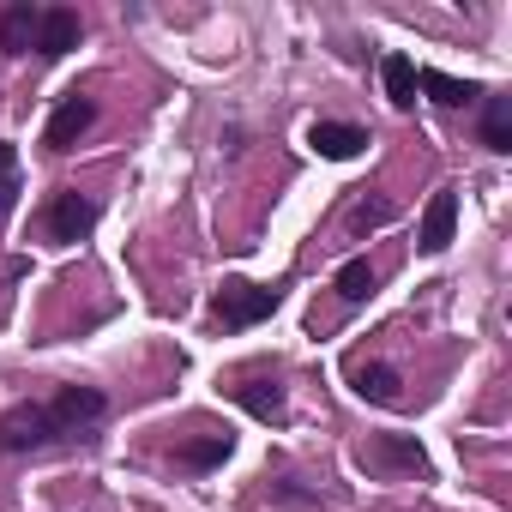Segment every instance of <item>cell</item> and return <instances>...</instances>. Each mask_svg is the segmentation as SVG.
<instances>
[{
    "mask_svg": "<svg viewBox=\"0 0 512 512\" xmlns=\"http://www.w3.org/2000/svg\"><path fill=\"white\" fill-rule=\"evenodd\" d=\"M374 284H380V272L362 260V253H356V260H344V266H338V278H332V290H338L344 302H368V296H374Z\"/></svg>",
    "mask_w": 512,
    "mask_h": 512,
    "instance_id": "16",
    "label": "cell"
},
{
    "mask_svg": "<svg viewBox=\"0 0 512 512\" xmlns=\"http://www.w3.org/2000/svg\"><path fill=\"white\" fill-rule=\"evenodd\" d=\"M211 314H217V326H223V332H247V326H260V320H272V314H278V290L247 284V278H229V284L217 290Z\"/></svg>",
    "mask_w": 512,
    "mask_h": 512,
    "instance_id": "2",
    "label": "cell"
},
{
    "mask_svg": "<svg viewBox=\"0 0 512 512\" xmlns=\"http://www.w3.org/2000/svg\"><path fill=\"white\" fill-rule=\"evenodd\" d=\"M308 145H314L320 157H332V163H350V157L368 151V133H362L356 121H314V127H308Z\"/></svg>",
    "mask_w": 512,
    "mask_h": 512,
    "instance_id": "9",
    "label": "cell"
},
{
    "mask_svg": "<svg viewBox=\"0 0 512 512\" xmlns=\"http://www.w3.org/2000/svg\"><path fill=\"white\" fill-rule=\"evenodd\" d=\"M482 145L488 151H512V97H488L482 91Z\"/></svg>",
    "mask_w": 512,
    "mask_h": 512,
    "instance_id": "14",
    "label": "cell"
},
{
    "mask_svg": "<svg viewBox=\"0 0 512 512\" xmlns=\"http://www.w3.org/2000/svg\"><path fill=\"white\" fill-rule=\"evenodd\" d=\"M386 217H392V205H386V199H362V205H356V217H350V223H356V235H368V229H380V223H386Z\"/></svg>",
    "mask_w": 512,
    "mask_h": 512,
    "instance_id": "19",
    "label": "cell"
},
{
    "mask_svg": "<svg viewBox=\"0 0 512 512\" xmlns=\"http://www.w3.org/2000/svg\"><path fill=\"white\" fill-rule=\"evenodd\" d=\"M37 446H55V422H49V404H13L0 416V452H37Z\"/></svg>",
    "mask_w": 512,
    "mask_h": 512,
    "instance_id": "5",
    "label": "cell"
},
{
    "mask_svg": "<svg viewBox=\"0 0 512 512\" xmlns=\"http://www.w3.org/2000/svg\"><path fill=\"white\" fill-rule=\"evenodd\" d=\"M356 392H362L368 404H398V398H404V380H398V368H386V362H362V368H356Z\"/></svg>",
    "mask_w": 512,
    "mask_h": 512,
    "instance_id": "13",
    "label": "cell"
},
{
    "mask_svg": "<svg viewBox=\"0 0 512 512\" xmlns=\"http://www.w3.org/2000/svg\"><path fill=\"white\" fill-rule=\"evenodd\" d=\"M49 404V422H55V440H79V434H91L103 416H109V398L97 392V386H61L55 398H43Z\"/></svg>",
    "mask_w": 512,
    "mask_h": 512,
    "instance_id": "3",
    "label": "cell"
},
{
    "mask_svg": "<svg viewBox=\"0 0 512 512\" xmlns=\"http://www.w3.org/2000/svg\"><path fill=\"white\" fill-rule=\"evenodd\" d=\"M19 187H25V163H19V145H7V139H0V223L13 217V205H19Z\"/></svg>",
    "mask_w": 512,
    "mask_h": 512,
    "instance_id": "18",
    "label": "cell"
},
{
    "mask_svg": "<svg viewBox=\"0 0 512 512\" xmlns=\"http://www.w3.org/2000/svg\"><path fill=\"white\" fill-rule=\"evenodd\" d=\"M416 91H428L440 109H464V103H476V97H482V85L452 79V73H440V67H416Z\"/></svg>",
    "mask_w": 512,
    "mask_h": 512,
    "instance_id": "11",
    "label": "cell"
},
{
    "mask_svg": "<svg viewBox=\"0 0 512 512\" xmlns=\"http://www.w3.org/2000/svg\"><path fill=\"white\" fill-rule=\"evenodd\" d=\"M235 398L260 416V422H278L284 416V386L278 380H247V386H235Z\"/></svg>",
    "mask_w": 512,
    "mask_h": 512,
    "instance_id": "17",
    "label": "cell"
},
{
    "mask_svg": "<svg viewBox=\"0 0 512 512\" xmlns=\"http://www.w3.org/2000/svg\"><path fill=\"white\" fill-rule=\"evenodd\" d=\"M229 452H235V440H229V434H205V440L175 446V470H211V464H223Z\"/></svg>",
    "mask_w": 512,
    "mask_h": 512,
    "instance_id": "15",
    "label": "cell"
},
{
    "mask_svg": "<svg viewBox=\"0 0 512 512\" xmlns=\"http://www.w3.org/2000/svg\"><path fill=\"white\" fill-rule=\"evenodd\" d=\"M356 458H362V470H374V476H428V452H422L416 434H374Z\"/></svg>",
    "mask_w": 512,
    "mask_h": 512,
    "instance_id": "4",
    "label": "cell"
},
{
    "mask_svg": "<svg viewBox=\"0 0 512 512\" xmlns=\"http://www.w3.org/2000/svg\"><path fill=\"white\" fill-rule=\"evenodd\" d=\"M37 229H43L49 247H73V241H85L97 229V199H85L79 187H61V193H49Z\"/></svg>",
    "mask_w": 512,
    "mask_h": 512,
    "instance_id": "1",
    "label": "cell"
},
{
    "mask_svg": "<svg viewBox=\"0 0 512 512\" xmlns=\"http://www.w3.org/2000/svg\"><path fill=\"white\" fill-rule=\"evenodd\" d=\"M452 235H458V193H452V187H440V193L428 199V211H422L416 247H422V253H446V247H452Z\"/></svg>",
    "mask_w": 512,
    "mask_h": 512,
    "instance_id": "7",
    "label": "cell"
},
{
    "mask_svg": "<svg viewBox=\"0 0 512 512\" xmlns=\"http://www.w3.org/2000/svg\"><path fill=\"white\" fill-rule=\"evenodd\" d=\"M79 37H85V25L73 7H43V19H37V55L43 61H61L67 49H79Z\"/></svg>",
    "mask_w": 512,
    "mask_h": 512,
    "instance_id": "8",
    "label": "cell"
},
{
    "mask_svg": "<svg viewBox=\"0 0 512 512\" xmlns=\"http://www.w3.org/2000/svg\"><path fill=\"white\" fill-rule=\"evenodd\" d=\"M37 19H43V7L13 0V7L0 13V55H31L37 49Z\"/></svg>",
    "mask_w": 512,
    "mask_h": 512,
    "instance_id": "10",
    "label": "cell"
},
{
    "mask_svg": "<svg viewBox=\"0 0 512 512\" xmlns=\"http://www.w3.org/2000/svg\"><path fill=\"white\" fill-rule=\"evenodd\" d=\"M380 85H386L392 109H416V61L410 55H386L380 61Z\"/></svg>",
    "mask_w": 512,
    "mask_h": 512,
    "instance_id": "12",
    "label": "cell"
},
{
    "mask_svg": "<svg viewBox=\"0 0 512 512\" xmlns=\"http://www.w3.org/2000/svg\"><path fill=\"white\" fill-rule=\"evenodd\" d=\"M91 127H97V103H91V97H67V103L49 115V133H43V145H49V151H73V145H79Z\"/></svg>",
    "mask_w": 512,
    "mask_h": 512,
    "instance_id": "6",
    "label": "cell"
},
{
    "mask_svg": "<svg viewBox=\"0 0 512 512\" xmlns=\"http://www.w3.org/2000/svg\"><path fill=\"white\" fill-rule=\"evenodd\" d=\"M272 500L278 506H320V494L314 488H296V482H272Z\"/></svg>",
    "mask_w": 512,
    "mask_h": 512,
    "instance_id": "20",
    "label": "cell"
}]
</instances>
